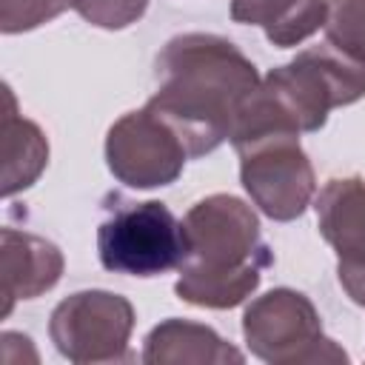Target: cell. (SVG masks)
<instances>
[{
	"label": "cell",
	"instance_id": "1",
	"mask_svg": "<svg viewBox=\"0 0 365 365\" xmlns=\"http://www.w3.org/2000/svg\"><path fill=\"white\" fill-rule=\"evenodd\" d=\"M257 83V66L231 40L188 31L157 54V91L145 106L174 128L188 160H197L231 140L237 108Z\"/></svg>",
	"mask_w": 365,
	"mask_h": 365
},
{
	"label": "cell",
	"instance_id": "2",
	"mask_svg": "<svg viewBox=\"0 0 365 365\" xmlns=\"http://www.w3.org/2000/svg\"><path fill=\"white\" fill-rule=\"evenodd\" d=\"M365 97V66L336 51L331 43L299 51L291 63L271 68L240 103L231 145L262 134L319 131L331 108Z\"/></svg>",
	"mask_w": 365,
	"mask_h": 365
},
{
	"label": "cell",
	"instance_id": "3",
	"mask_svg": "<svg viewBox=\"0 0 365 365\" xmlns=\"http://www.w3.org/2000/svg\"><path fill=\"white\" fill-rule=\"evenodd\" d=\"M97 254L106 271L128 277H160L182 268L188 259L182 220L157 200L111 205L97 228Z\"/></svg>",
	"mask_w": 365,
	"mask_h": 365
},
{
	"label": "cell",
	"instance_id": "4",
	"mask_svg": "<svg viewBox=\"0 0 365 365\" xmlns=\"http://www.w3.org/2000/svg\"><path fill=\"white\" fill-rule=\"evenodd\" d=\"M242 336L248 351L271 365L345 362L348 354L322 334L314 302L294 288H271L242 314Z\"/></svg>",
	"mask_w": 365,
	"mask_h": 365
},
{
	"label": "cell",
	"instance_id": "5",
	"mask_svg": "<svg viewBox=\"0 0 365 365\" xmlns=\"http://www.w3.org/2000/svg\"><path fill=\"white\" fill-rule=\"evenodd\" d=\"M234 151L240 154V182L265 217L277 222L302 217L317 194V177L299 134L254 137Z\"/></svg>",
	"mask_w": 365,
	"mask_h": 365
},
{
	"label": "cell",
	"instance_id": "6",
	"mask_svg": "<svg viewBox=\"0 0 365 365\" xmlns=\"http://www.w3.org/2000/svg\"><path fill=\"white\" fill-rule=\"evenodd\" d=\"M134 331V305L111 291H77L57 302L48 319V336L60 356L77 365L128 359Z\"/></svg>",
	"mask_w": 365,
	"mask_h": 365
},
{
	"label": "cell",
	"instance_id": "7",
	"mask_svg": "<svg viewBox=\"0 0 365 365\" xmlns=\"http://www.w3.org/2000/svg\"><path fill=\"white\" fill-rule=\"evenodd\" d=\"M182 231L188 242V259L200 268H268L274 262L268 245L259 234V220L248 202L231 194H211L197 200L182 217ZM182 262V265H185Z\"/></svg>",
	"mask_w": 365,
	"mask_h": 365
},
{
	"label": "cell",
	"instance_id": "8",
	"mask_svg": "<svg viewBox=\"0 0 365 365\" xmlns=\"http://www.w3.org/2000/svg\"><path fill=\"white\" fill-rule=\"evenodd\" d=\"M185 160L182 140L148 106L123 114L106 134V165L128 188L171 185L182 174Z\"/></svg>",
	"mask_w": 365,
	"mask_h": 365
},
{
	"label": "cell",
	"instance_id": "9",
	"mask_svg": "<svg viewBox=\"0 0 365 365\" xmlns=\"http://www.w3.org/2000/svg\"><path fill=\"white\" fill-rule=\"evenodd\" d=\"M63 251L37 234L3 228L0 234V314L9 317L14 302L51 291L63 277Z\"/></svg>",
	"mask_w": 365,
	"mask_h": 365
},
{
	"label": "cell",
	"instance_id": "10",
	"mask_svg": "<svg viewBox=\"0 0 365 365\" xmlns=\"http://www.w3.org/2000/svg\"><path fill=\"white\" fill-rule=\"evenodd\" d=\"M317 228L339 262H365V180L334 177L314 200Z\"/></svg>",
	"mask_w": 365,
	"mask_h": 365
},
{
	"label": "cell",
	"instance_id": "11",
	"mask_svg": "<svg viewBox=\"0 0 365 365\" xmlns=\"http://www.w3.org/2000/svg\"><path fill=\"white\" fill-rule=\"evenodd\" d=\"M242 359L245 354L214 328L177 317L154 325L143 345V362L148 365H240Z\"/></svg>",
	"mask_w": 365,
	"mask_h": 365
},
{
	"label": "cell",
	"instance_id": "12",
	"mask_svg": "<svg viewBox=\"0 0 365 365\" xmlns=\"http://www.w3.org/2000/svg\"><path fill=\"white\" fill-rule=\"evenodd\" d=\"M328 0H231V20L259 26L277 48H291L325 26Z\"/></svg>",
	"mask_w": 365,
	"mask_h": 365
},
{
	"label": "cell",
	"instance_id": "13",
	"mask_svg": "<svg viewBox=\"0 0 365 365\" xmlns=\"http://www.w3.org/2000/svg\"><path fill=\"white\" fill-rule=\"evenodd\" d=\"M3 120H0V143H3V197H14L37 182L48 163V140L37 123L17 114V103L9 86H3Z\"/></svg>",
	"mask_w": 365,
	"mask_h": 365
},
{
	"label": "cell",
	"instance_id": "14",
	"mask_svg": "<svg viewBox=\"0 0 365 365\" xmlns=\"http://www.w3.org/2000/svg\"><path fill=\"white\" fill-rule=\"evenodd\" d=\"M262 271L265 268H259V265L217 271V268H200V265L185 262L180 268V279H177L174 291L188 305L225 311V308H234V305L245 302L257 291V285L262 279Z\"/></svg>",
	"mask_w": 365,
	"mask_h": 365
},
{
	"label": "cell",
	"instance_id": "15",
	"mask_svg": "<svg viewBox=\"0 0 365 365\" xmlns=\"http://www.w3.org/2000/svg\"><path fill=\"white\" fill-rule=\"evenodd\" d=\"M325 40L365 66V0H328Z\"/></svg>",
	"mask_w": 365,
	"mask_h": 365
},
{
	"label": "cell",
	"instance_id": "16",
	"mask_svg": "<svg viewBox=\"0 0 365 365\" xmlns=\"http://www.w3.org/2000/svg\"><path fill=\"white\" fill-rule=\"evenodd\" d=\"M74 0H0V31L20 34L60 17Z\"/></svg>",
	"mask_w": 365,
	"mask_h": 365
},
{
	"label": "cell",
	"instance_id": "17",
	"mask_svg": "<svg viewBox=\"0 0 365 365\" xmlns=\"http://www.w3.org/2000/svg\"><path fill=\"white\" fill-rule=\"evenodd\" d=\"M148 9V0H74V11L97 29H125L137 23Z\"/></svg>",
	"mask_w": 365,
	"mask_h": 365
},
{
	"label": "cell",
	"instance_id": "18",
	"mask_svg": "<svg viewBox=\"0 0 365 365\" xmlns=\"http://www.w3.org/2000/svg\"><path fill=\"white\" fill-rule=\"evenodd\" d=\"M336 277H339V285L345 288V294L356 305L365 308V262H339Z\"/></svg>",
	"mask_w": 365,
	"mask_h": 365
}]
</instances>
